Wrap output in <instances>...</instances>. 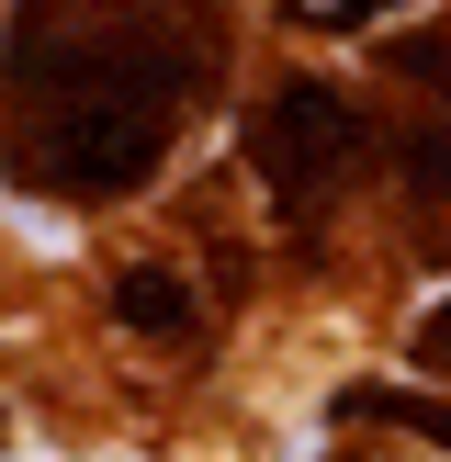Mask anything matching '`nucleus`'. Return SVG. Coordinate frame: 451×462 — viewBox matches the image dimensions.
Segmentation results:
<instances>
[{
  "label": "nucleus",
  "mask_w": 451,
  "mask_h": 462,
  "mask_svg": "<svg viewBox=\"0 0 451 462\" xmlns=\"http://www.w3.org/2000/svg\"><path fill=\"white\" fill-rule=\"evenodd\" d=\"M406 180H418L428 203H451V125H428V135H406Z\"/></svg>",
  "instance_id": "7ed1b4c3"
},
{
  "label": "nucleus",
  "mask_w": 451,
  "mask_h": 462,
  "mask_svg": "<svg viewBox=\"0 0 451 462\" xmlns=\"http://www.w3.org/2000/svg\"><path fill=\"white\" fill-rule=\"evenodd\" d=\"M361 135H373V125H361L338 90H282V102L260 113V180L305 215L316 192H338V180L361 170Z\"/></svg>",
  "instance_id": "f257e3e1"
},
{
  "label": "nucleus",
  "mask_w": 451,
  "mask_h": 462,
  "mask_svg": "<svg viewBox=\"0 0 451 462\" xmlns=\"http://www.w3.org/2000/svg\"><path fill=\"white\" fill-rule=\"evenodd\" d=\"M418 361H440V373H451V305H440V316L418 328Z\"/></svg>",
  "instance_id": "39448f33"
},
{
  "label": "nucleus",
  "mask_w": 451,
  "mask_h": 462,
  "mask_svg": "<svg viewBox=\"0 0 451 462\" xmlns=\"http://www.w3.org/2000/svg\"><path fill=\"white\" fill-rule=\"evenodd\" d=\"M395 57H406V68H418V79H440V90H451V34H440V45H428V34H418V45H395Z\"/></svg>",
  "instance_id": "20e7f679"
},
{
  "label": "nucleus",
  "mask_w": 451,
  "mask_h": 462,
  "mask_svg": "<svg viewBox=\"0 0 451 462\" xmlns=\"http://www.w3.org/2000/svg\"><path fill=\"white\" fill-rule=\"evenodd\" d=\"M113 328H124V338H158V350H192V338H203V305H192L180 271H124V282H113Z\"/></svg>",
  "instance_id": "f03ea898"
}]
</instances>
